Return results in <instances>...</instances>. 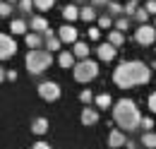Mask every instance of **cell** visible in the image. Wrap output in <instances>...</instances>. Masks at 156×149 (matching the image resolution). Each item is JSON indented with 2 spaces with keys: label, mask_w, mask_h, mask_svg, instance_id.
<instances>
[{
  "label": "cell",
  "mask_w": 156,
  "mask_h": 149,
  "mask_svg": "<svg viewBox=\"0 0 156 149\" xmlns=\"http://www.w3.org/2000/svg\"><path fill=\"white\" fill-rule=\"evenodd\" d=\"M41 43H43V36L36 34V31H31V34H27V46L31 48V51H39Z\"/></svg>",
  "instance_id": "cell-16"
},
{
  "label": "cell",
  "mask_w": 156,
  "mask_h": 149,
  "mask_svg": "<svg viewBox=\"0 0 156 149\" xmlns=\"http://www.w3.org/2000/svg\"><path fill=\"white\" fill-rule=\"evenodd\" d=\"M72 53H75V58H79V60H87V58H89V46H87V41H77Z\"/></svg>",
  "instance_id": "cell-17"
},
{
  "label": "cell",
  "mask_w": 156,
  "mask_h": 149,
  "mask_svg": "<svg viewBox=\"0 0 156 149\" xmlns=\"http://www.w3.org/2000/svg\"><path fill=\"white\" fill-rule=\"evenodd\" d=\"M144 10H147L149 15H156V0H147V2H144Z\"/></svg>",
  "instance_id": "cell-33"
},
{
  "label": "cell",
  "mask_w": 156,
  "mask_h": 149,
  "mask_svg": "<svg viewBox=\"0 0 156 149\" xmlns=\"http://www.w3.org/2000/svg\"><path fill=\"white\" fill-rule=\"evenodd\" d=\"M77 17H79V7H75V5H65L62 7V19L65 22H75Z\"/></svg>",
  "instance_id": "cell-18"
},
{
  "label": "cell",
  "mask_w": 156,
  "mask_h": 149,
  "mask_svg": "<svg viewBox=\"0 0 156 149\" xmlns=\"http://www.w3.org/2000/svg\"><path fill=\"white\" fill-rule=\"evenodd\" d=\"M31 149H53V147H51L48 142H43V140H41V142H36V144H31Z\"/></svg>",
  "instance_id": "cell-36"
},
{
  "label": "cell",
  "mask_w": 156,
  "mask_h": 149,
  "mask_svg": "<svg viewBox=\"0 0 156 149\" xmlns=\"http://www.w3.org/2000/svg\"><path fill=\"white\" fill-rule=\"evenodd\" d=\"M89 38H91V41H98V38H101V29H98V27H91V29H89Z\"/></svg>",
  "instance_id": "cell-34"
},
{
  "label": "cell",
  "mask_w": 156,
  "mask_h": 149,
  "mask_svg": "<svg viewBox=\"0 0 156 149\" xmlns=\"http://www.w3.org/2000/svg\"><path fill=\"white\" fill-rule=\"evenodd\" d=\"M51 63H53V58H51V53L48 51H29L27 53V60H24V65H27V70L31 74H41L46 72L48 67H51Z\"/></svg>",
  "instance_id": "cell-3"
},
{
  "label": "cell",
  "mask_w": 156,
  "mask_h": 149,
  "mask_svg": "<svg viewBox=\"0 0 156 149\" xmlns=\"http://www.w3.org/2000/svg\"><path fill=\"white\" fill-rule=\"evenodd\" d=\"M108 2H111V0H91L94 7H108Z\"/></svg>",
  "instance_id": "cell-37"
},
{
  "label": "cell",
  "mask_w": 156,
  "mask_h": 149,
  "mask_svg": "<svg viewBox=\"0 0 156 149\" xmlns=\"http://www.w3.org/2000/svg\"><path fill=\"white\" fill-rule=\"evenodd\" d=\"M0 2H5V0H0Z\"/></svg>",
  "instance_id": "cell-44"
},
{
  "label": "cell",
  "mask_w": 156,
  "mask_h": 149,
  "mask_svg": "<svg viewBox=\"0 0 156 149\" xmlns=\"http://www.w3.org/2000/svg\"><path fill=\"white\" fill-rule=\"evenodd\" d=\"M17 7H20V12H29V10L34 7V0H20Z\"/></svg>",
  "instance_id": "cell-30"
},
{
  "label": "cell",
  "mask_w": 156,
  "mask_h": 149,
  "mask_svg": "<svg viewBox=\"0 0 156 149\" xmlns=\"http://www.w3.org/2000/svg\"><path fill=\"white\" fill-rule=\"evenodd\" d=\"M142 144L147 149H154L156 147V132H144L142 135Z\"/></svg>",
  "instance_id": "cell-23"
},
{
  "label": "cell",
  "mask_w": 156,
  "mask_h": 149,
  "mask_svg": "<svg viewBox=\"0 0 156 149\" xmlns=\"http://www.w3.org/2000/svg\"><path fill=\"white\" fill-rule=\"evenodd\" d=\"M108 43H113V46H122L125 43V34L122 31H118V29H113V31H108Z\"/></svg>",
  "instance_id": "cell-20"
},
{
  "label": "cell",
  "mask_w": 156,
  "mask_h": 149,
  "mask_svg": "<svg viewBox=\"0 0 156 149\" xmlns=\"http://www.w3.org/2000/svg\"><path fill=\"white\" fill-rule=\"evenodd\" d=\"M31 132L34 135H46L48 132V118H34V123H31Z\"/></svg>",
  "instance_id": "cell-13"
},
{
  "label": "cell",
  "mask_w": 156,
  "mask_h": 149,
  "mask_svg": "<svg viewBox=\"0 0 156 149\" xmlns=\"http://www.w3.org/2000/svg\"><path fill=\"white\" fill-rule=\"evenodd\" d=\"M60 43H62V41H60V36H55V34L48 29V31H46V48H48V51H58Z\"/></svg>",
  "instance_id": "cell-15"
},
{
  "label": "cell",
  "mask_w": 156,
  "mask_h": 149,
  "mask_svg": "<svg viewBox=\"0 0 156 149\" xmlns=\"http://www.w3.org/2000/svg\"><path fill=\"white\" fill-rule=\"evenodd\" d=\"M137 10H139V7H137V2H135V0H127V2H125V12H127V15H132V17H135V15H137Z\"/></svg>",
  "instance_id": "cell-29"
},
{
  "label": "cell",
  "mask_w": 156,
  "mask_h": 149,
  "mask_svg": "<svg viewBox=\"0 0 156 149\" xmlns=\"http://www.w3.org/2000/svg\"><path fill=\"white\" fill-rule=\"evenodd\" d=\"M5 79H7V72H5V70H2V65H0V82H5Z\"/></svg>",
  "instance_id": "cell-40"
},
{
  "label": "cell",
  "mask_w": 156,
  "mask_h": 149,
  "mask_svg": "<svg viewBox=\"0 0 156 149\" xmlns=\"http://www.w3.org/2000/svg\"><path fill=\"white\" fill-rule=\"evenodd\" d=\"M10 12H12V2H0V17H10Z\"/></svg>",
  "instance_id": "cell-28"
},
{
  "label": "cell",
  "mask_w": 156,
  "mask_h": 149,
  "mask_svg": "<svg viewBox=\"0 0 156 149\" xmlns=\"http://www.w3.org/2000/svg\"><path fill=\"white\" fill-rule=\"evenodd\" d=\"M58 63H60V67H75V53H70V51H60V56H58Z\"/></svg>",
  "instance_id": "cell-14"
},
{
  "label": "cell",
  "mask_w": 156,
  "mask_h": 149,
  "mask_svg": "<svg viewBox=\"0 0 156 149\" xmlns=\"http://www.w3.org/2000/svg\"><path fill=\"white\" fill-rule=\"evenodd\" d=\"M10 31H12V34H24V31H27V22H24V19H12Z\"/></svg>",
  "instance_id": "cell-22"
},
{
  "label": "cell",
  "mask_w": 156,
  "mask_h": 149,
  "mask_svg": "<svg viewBox=\"0 0 156 149\" xmlns=\"http://www.w3.org/2000/svg\"><path fill=\"white\" fill-rule=\"evenodd\" d=\"M77 2H87V0H77Z\"/></svg>",
  "instance_id": "cell-42"
},
{
  "label": "cell",
  "mask_w": 156,
  "mask_h": 149,
  "mask_svg": "<svg viewBox=\"0 0 156 149\" xmlns=\"http://www.w3.org/2000/svg\"><path fill=\"white\" fill-rule=\"evenodd\" d=\"M125 144V132L120 130H111V135H108V147L111 149H118Z\"/></svg>",
  "instance_id": "cell-11"
},
{
  "label": "cell",
  "mask_w": 156,
  "mask_h": 149,
  "mask_svg": "<svg viewBox=\"0 0 156 149\" xmlns=\"http://www.w3.org/2000/svg\"><path fill=\"white\" fill-rule=\"evenodd\" d=\"M7 79H10V82H15V79H17V72H15V70H10V72H7Z\"/></svg>",
  "instance_id": "cell-39"
},
{
  "label": "cell",
  "mask_w": 156,
  "mask_h": 149,
  "mask_svg": "<svg viewBox=\"0 0 156 149\" xmlns=\"http://www.w3.org/2000/svg\"><path fill=\"white\" fill-rule=\"evenodd\" d=\"M15 53H17V41L10 38L7 34H0V60L12 58Z\"/></svg>",
  "instance_id": "cell-7"
},
{
  "label": "cell",
  "mask_w": 156,
  "mask_h": 149,
  "mask_svg": "<svg viewBox=\"0 0 156 149\" xmlns=\"http://www.w3.org/2000/svg\"><path fill=\"white\" fill-rule=\"evenodd\" d=\"M135 41L139 46H151L156 41V27H151V24H139L137 31H135Z\"/></svg>",
  "instance_id": "cell-5"
},
{
  "label": "cell",
  "mask_w": 156,
  "mask_h": 149,
  "mask_svg": "<svg viewBox=\"0 0 156 149\" xmlns=\"http://www.w3.org/2000/svg\"><path fill=\"white\" fill-rule=\"evenodd\" d=\"M75 79L77 82H82V84H87V82H91V79H96V74H98V65L94 63V60H79L77 65H75Z\"/></svg>",
  "instance_id": "cell-4"
},
{
  "label": "cell",
  "mask_w": 156,
  "mask_h": 149,
  "mask_svg": "<svg viewBox=\"0 0 156 149\" xmlns=\"http://www.w3.org/2000/svg\"><path fill=\"white\" fill-rule=\"evenodd\" d=\"M82 123H84V125H96L98 123V111L87 106V108L82 111Z\"/></svg>",
  "instance_id": "cell-12"
},
{
  "label": "cell",
  "mask_w": 156,
  "mask_h": 149,
  "mask_svg": "<svg viewBox=\"0 0 156 149\" xmlns=\"http://www.w3.org/2000/svg\"><path fill=\"white\" fill-rule=\"evenodd\" d=\"M154 27H156V19H154Z\"/></svg>",
  "instance_id": "cell-43"
},
{
  "label": "cell",
  "mask_w": 156,
  "mask_h": 149,
  "mask_svg": "<svg viewBox=\"0 0 156 149\" xmlns=\"http://www.w3.org/2000/svg\"><path fill=\"white\" fill-rule=\"evenodd\" d=\"M34 5H36L39 10H51V7L55 5V0H34Z\"/></svg>",
  "instance_id": "cell-27"
},
{
  "label": "cell",
  "mask_w": 156,
  "mask_h": 149,
  "mask_svg": "<svg viewBox=\"0 0 156 149\" xmlns=\"http://www.w3.org/2000/svg\"><path fill=\"white\" fill-rule=\"evenodd\" d=\"M94 101H96V106L98 108H108V106H113V99H111V94H98L96 99H94Z\"/></svg>",
  "instance_id": "cell-21"
},
{
  "label": "cell",
  "mask_w": 156,
  "mask_h": 149,
  "mask_svg": "<svg viewBox=\"0 0 156 149\" xmlns=\"http://www.w3.org/2000/svg\"><path fill=\"white\" fill-rule=\"evenodd\" d=\"M142 125H144V128H154V118H149V115H147V118L142 120Z\"/></svg>",
  "instance_id": "cell-38"
},
{
  "label": "cell",
  "mask_w": 156,
  "mask_h": 149,
  "mask_svg": "<svg viewBox=\"0 0 156 149\" xmlns=\"http://www.w3.org/2000/svg\"><path fill=\"white\" fill-rule=\"evenodd\" d=\"M151 79V70L149 65H144L142 60H127V63H120L113 72V82L122 89H130L137 84H147Z\"/></svg>",
  "instance_id": "cell-1"
},
{
  "label": "cell",
  "mask_w": 156,
  "mask_h": 149,
  "mask_svg": "<svg viewBox=\"0 0 156 149\" xmlns=\"http://www.w3.org/2000/svg\"><path fill=\"white\" fill-rule=\"evenodd\" d=\"M113 118H115V123L120 128H125V130H137L139 125H142V115H139V108H137V104L132 99H120L115 101V106H113Z\"/></svg>",
  "instance_id": "cell-2"
},
{
  "label": "cell",
  "mask_w": 156,
  "mask_h": 149,
  "mask_svg": "<svg viewBox=\"0 0 156 149\" xmlns=\"http://www.w3.org/2000/svg\"><path fill=\"white\" fill-rule=\"evenodd\" d=\"M115 53H118V48L113 46V43H101V46L96 48L98 60H103V63H111V60L115 58Z\"/></svg>",
  "instance_id": "cell-9"
},
{
  "label": "cell",
  "mask_w": 156,
  "mask_h": 149,
  "mask_svg": "<svg viewBox=\"0 0 156 149\" xmlns=\"http://www.w3.org/2000/svg\"><path fill=\"white\" fill-rule=\"evenodd\" d=\"M58 36H60L62 43H77V41H79V38H77V29H75L72 24H67V22L58 29Z\"/></svg>",
  "instance_id": "cell-8"
},
{
  "label": "cell",
  "mask_w": 156,
  "mask_h": 149,
  "mask_svg": "<svg viewBox=\"0 0 156 149\" xmlns=\"http://www.w3.org/2000/svg\"><path fill=\"white\" fill-rule=\"evenodd\" d=\"M147 17H149V12H147L144 7H139V10H137V15H135V19L139 22V24H147Z\"/></svg>",
  "instance_id": "cell-31"
},
{
  "label": "cell",
  "mask_w": 156,
  "mask_h": 149,
  "mask_svg": "<svg viewBox=\"0 0 156 149\" xmlns=\"http://www.w3.org/2000/svg\"><path fill=\"white\" fill-rule=\"evenodd\" d=\"M79 99H82V104H89V101H94V99H96V96H94V94L89 92V89H84V92L79 94Z\"/></svg>",
  "instance_id": "cell-32"
},
{
  "label": "cell",
  "mask_w": 156,
  "mask_h": 149,
  "mask_svg": "<svg viewBox=\"0 0 156 149\" xmlns=\"http://www.w3.org/2000/svg\"><path fill=\"white\" fill-rule=\"evenodd\" d=\"M144 149H147V147H144Z\"/></svg>",
  "instance_id": "cell-45"
},
{
  "label": "cell",
  "mask_w": 156,
  "mask_h": 149,
  "mask_svg": "<svg viewBox=\"0 0 156 149\" xmlns=\"http://www.w3.org/2000/svg\"><path fill=\"white\" fill-rule=\"evenodd\" d=\"M111 27H113L111 15H101V17H98V29H111Z\"/></svg>",
  "instance_id": "cell-25"
},
{
  "label": "cell",
  "mask_w": 156,
  "mask_h": 149,
  "mask_svg": "<svg viewBox=\"0 0 156 149\" xmlns=\"http://www.w3.org/2000/svg\"><path fill=\"white\" fill-rule=\"evenodd\" d=\"M7 2H20V0H7Z\"/></svg>",
  "instance_id": "cell-41"
},
{
  "label": "cell",
  "mask_w": 156,
  "mask_h": 149,
  "mask_svg": "<svg viewBox=\"0 0 156 149\" xmlns=\"http://www.w3.org/2000/svg\"><path fill=\"white\" fill-rule=\"evenodd\" d=\"M149 111L156 113V92H154V94H149Z\"/></svg>",
  "instance_id": "cell-35"
},
{
  "label": "cell",
  "mask_w": 156,
  "mask_h": 149,
  "mask_svg": "<svg viewBox=\"0 0 156 149\" xmlns=\"http://www.w3.org/2000/svg\"><path fill=\"white\" fill-rule=\"evenodd\" d=\"M79 17L84 19V22H94V19H96V7H94V5H84V7L79 10Z\"/></svg>",
  "instance_id": "cell-19"
},
{
  "label": "cell",
  "mask_w": 156,
  "mask_h": 149,
  "mask_svg": "<svg viewBox=\"0 0 156 149\" xmlns=\"http://www.w3.org/2000/svg\"><path fill=\"white\" fill-rule=\"evenodd\" d=\"M122 12H125V7L120 2H108V15L111 17H122Z\"/></svg>",
  "instance_id": "cell-24"
},
{
  "label": "cell",
  "mask_w": 156,
  "mask_h": 149,
  "mask_svg": "<svg viewBox=\"0 0 156 149\" xmlns=\"http://www.w3.org/2000/svg\"><path fill=\"white\" fill-rule=\"evenodd\" d=\"M127 27H130V19L127 17H118L115 19V29L118 31H127Z\"/></svg>",
  "instance_id": "cell-26"
},
{
  "label": "cell",
  "mask_w": 156,
  "mask_h": 149,
  "mask_svg": "<svg viewBox=\"0 0 156 149\" xmlns=\"http://www.w3.org/2000/svg\"><path fill=\"white\" fill-rule=\"evenodd\" d=\"M39 96L43 101H58L60 99V84L58 82H41L39 84Z\"/></svg>",
  "instance_id": "cell-6"
},
{
  "label": "cell",
  "mask_w": 156,
  "mask_h": 149,
  "mask_svg": "<svg viewBox=\"0 0 156 149\" xmlns=\"http://www.w3.org/2000/svg\"><path fill=\"white\" fill-rule=\"evenodd\" d=\"M29 27H31V31H36V34H43V31H48V29H51V27H48V19H46V17H41V15L31 17Z\"/></svg>",
  "instance_id": "cell-10"
}]
</instances>
